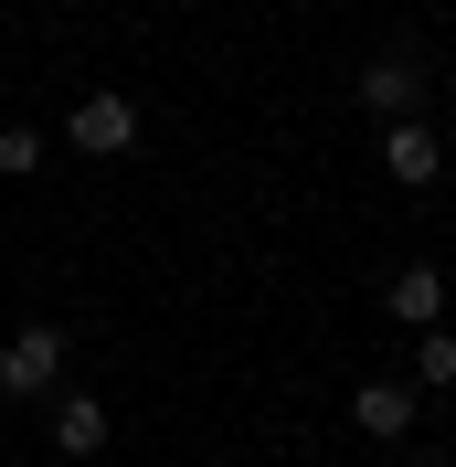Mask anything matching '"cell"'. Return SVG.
<instances>
[{
	"label": "cell",
	"mask_w": 456,
	"mask_h": 467,
	"mask_svg": "<svg viewBox=\"0 0 456 467\" xmlns=\"http://www.w3.org/2000/svg\"><path fill=\"white\" fill-rule=\"evenodd\" d=\"M64 139L96 149V160H117V149H139V107H128V96H86V107L64 117Z\"/></svg>",
	"instance_id": "obj_2"
},
{
	"label": "cell",
	"mask_w": 456,
	"mask_h": 467,
	"mask_svg": "<svg viewBox=\"0 0 456 467\" xmlns=\"http://www.w3.org/2000/svg\"><path fill=\"white\" fill-rule=\"evenodd\" d=\"M54 446L64 457H96V446H107V404H96V393H64L54 404Z\"/></svg>",
	"instance_id": "obj_7"
},
{
	"label": "cell",
	"mask_w": 456,
	"mask_h": 467,
	"mask_svg": "<svg viewBox=\"0 0 456 467\" xmlns=\"http://www.w3.org/2000/svg\"><path fill=\"white\" fill-rule=\"evenodd\" d=\"M414 467H446V457H414Z\"/></svg>",
	"instance_id": "obj_10"
},
{
	"label": "cell",
	"mask_w": 456,
	"mask_h": 467,
	"mask_svg": "<svg viewBox=\"0 0 456 467\" xmlns=\"http://www.w3.org/2000/svg\"><path fill=\"white\" fill-rule=\"evenodd\" d=\"M382 171H393L403 192H425V181L446 171V139H435L425 117H393V139H382Z\"/></svg>",
	"instance_id": "obj_3"
},
{
	"label": "cell",
	"mask_w": 456,
	"mask_h": 467,
	"mask_svg": "<svg viewBox=\"0 0 456 467\" xmlns=\"http://www.w3.org/2000/svg\"><path fill=\"white\" fill-rule=\"evenodd\" d=\"M350 425H361V436H382V446H393L403 425H414V382H361V393H350Z\"/></svg>",
	"instance_id": "obj_5"
},
{
	"label": "cell",
	"mask_w": 456,
	"mask_h": 467,
	"mask_svg": "<svg viewBox=\"0 0 456 467\" xmlns=\"http://www.w3.org/2000/svg\"><path fill=\"white\" fill-rule=\"evenodd\" d=\"M43 171V128H0V181H22Z\"/></svg>",
	"instance_id": "obj_9"
},
{
	"label": "cell",
	"mask_w": 456,
	"mask_h": 467,
	"mask_svg": "<svg viewBox=\"0 0 456 467\" xmlns=\"http://www.w3.org/2000/svg\"><path fill=\"white\" fill-rule=\"evenodd\" d=\"M54 372H64V329H54V319H32L22 340H0V393H11V404L54 393Z\"/></svg>",
	"instance_id": "obj_1"
},
{
	"label": "cell",
	"mask_w": 456,
	"mask_h": 467,
	"mask_svg": "<svg viewBox=\"0 0 456 467\" xmlns=\"http://www.w3.org/2000/svg\"><path fill=\"white\" fill-rule=\"evenodd\" d=\"M414 382H456V340L446 329H414Z\"/></svg>",
	"instance_id": "obj_8"
},
{
	"label": "cell",
	"mask_w": 456,
	"mask_h": 467,
	"mask_svg": "<svg viewBox=\"0 0 456 467\" xmlns=\"http://www.w3.org/2000/svg\"><path fill=\"white\" fill-rule=\"evenodd\" d=\"M382 308H393L403 329H435V319H446V276H435V265H403L393 287H382Z\"/></svg>",
	"instance_id": "obj_6"
},
{
	"label": "cell",
	"mask_w": 456,
	"mask_h": 467,
	"mask_svg": "<svg viewBox=\"0 0 456 467\" xmlns=\"http://www.w3.org/2000/svg\"><path fill=\"white\" fill-rule=\"evenodd\" d=\"M361 107H371V117H414V107H425L414 54H371V64H361Z\"/></svg>",
	"instance_id": "obj_4"
}]
</instances>
